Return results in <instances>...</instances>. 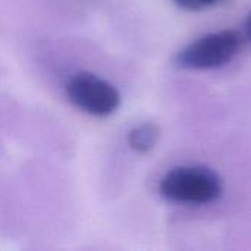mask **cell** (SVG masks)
I'll return each mask as SVG.
<instances>
[{"label":"cell","instance_id":"1","mask_svg":"<svg viewBox=\"0 0 251 251\" xmlns=\"http://www.w3.org/2000/svg\"><path fill=\"white\" fill-rule=\"evenodd\" d=\"M160 194L168 200L190 204H207L222 194V181L204 166H178L160 181Z\"/></svg>","mask_w":251,"mask_h":251},{"label":"cell","instance_id":"3","mask_svg":"<svg viewBox=\"0 0 251 251\" xmlns=\"http://www.w3.org/2000/svg\"><path fill=\"white\" fill-rule=\"evenodd\" d=\"M69 100L85 113L94 116H109L121 104L119 91L107 81L94 74H75L66 84Z\"/></svg>","mask_w":251,"mask_h":251},{"label":"cell","instance_id":"2","mask_svg":"<svg viewBox=\"0 0 251 251\" xmlns=\"http://www.w3.org/2000/svg\"><path fill=\"white\" fill-rule=\"evenodd\" d=\"M243 35L235 29H224L207 34L187 47L178 56L176 63L188 69H213L226 65L240 51Z\"/></svg>","mask_w":251,"mask_h":251},{"label":"cell","instance_id":"5","mask_svg":"<svg viewBox=\"0 0 251 251\" xmlns=\"http://www.w3.org/2000/svg\"><path fill=\"white\" fill-rule=\"evenodd\" d=\"M199 6V9H204V7H209V6H215L218 3H222L224 0H194Z\"/></svg>","mask_w":251,"mask_h":251},{"label":"cell","instance_id":"6","mask_svg":"<svg viewBox=\"0 0 251 251\" xmlns=\"http://www.w3.org/2000/svg\"><path fill=\"white\" fill-rule=\"evenodd\" d=\"M246 31H247V35H249V38L251 40V13L249 15V18H247V22H246Z\"/></svg>","mask_w":251,"mask_h":251},{"label":"cell","instance_id":"4","mask_svg":"<svg viewBox=\"0 0 251 251\" xmlns=\"http://www.w3.org/2000/svg\"><path fill=\"white\" fill-rule=\"evenodd\" d=\"M159 135L160 131L154 124H143L129 132L128 143L132 150L138 153H147L154 147Z\"/></svg>","mask_w":251,"mask_h":251}]
</instances>
